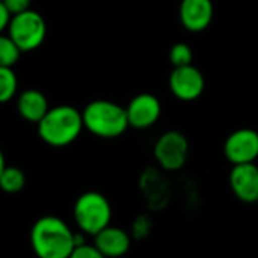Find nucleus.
<instances>
[{
  "mask_svg": "<svg viewBox=\"0 0 258 258\" xmlns=\"http://www.w3.org/2000/svg\"><path fill=\"white\" fill-rule=\"evenodd\" d=\"M31 246L38 258H69L76 246V234L62 219L44 216L32 225Z\"/></svg>",
  "mask_w": 258,
  "mask_h": 258,
  "instance_id": "nucleus-1",
  "label": "nucleus"
},
{
  "mask_svg": "<svg viewBox=\"0 0 258 258\" xmlns=\"http://www.w3.org/2000/svg\"><path fill=\"white\" fill-rule=\"evenodd\" d=\"M82 129V111H78L70 105L50 108L37 123L40 139L52 148H64L72 145L81 136Z\"/></svg>",
  "mask_w": 258,
  "mask_h": 258,
  "instance_id": "nucleus-2",
  "label": "nucleus"
},
{
  "mask_svg": "<svg viewBox=\"0 0 258 258\" xmlns=\"http://www.w3.org/2000/svg\"><path fill=\"white\" fill-rule=\"evenodd\" d=\"M84 127L100 139H117L129 127L126 108L105 99L90 102L82 111Z\"/></svg>",
  "mask_w": 258,
  "mask_h": 258,
  "instance_id": "nucleus-3",
  "label": "nucleus"
},
{
  "mask_svg": "<svg viewBox=\"0 0 258 258\" xmlns=\"http://www.w3.org/2000/svg\"><path fill=\"white\" fill-rule=\"evenodd\" d=\"M111 204L99 191L82 193L73 207V217L78 228L93 237L111 223Z\"/></svg>",
  "mask_w": 258,
  "mask_h": 258,
  "instance_id": "nucleus-4",
  "label": "nucleus"
},
{
  "mask_svg": "<svg viewBox=\"0 0 258 258\" xmlns=\"http://www.w3.org/2000/svg\"><path fill=\"white\" fill-rule=\"evenodd\" d=\"M46 34V20L34 10L13 16L8 26V35L14 40L22 52H32L38 49L44 43Z\"/></svg>",
  "mask_w": 258,
  "mask_h": 258,
  "instance_id": "nucleus-5",
  "label": "nucleus"
},
{
  "mask_svg": "<svg viewBox=\"0 0 258 258\" xmlns=\"http://www.w3.org/2000/svg\"><path fill=\"white\" fill-rule=\"evenodd\" d=\"M155 161L169 172H176L184 167L188 157V142L178 131L164 133L154 146Z\"/></svg>",
  "mask_w": 258,
  "mask_h": 258,
  "instance_id": "nucleus-6",
  "label": "nucleus"
},
{
  "mask_svg": "<svg viewBox=\"0 0 258 258\" xmlns=\"http://www.w3.org/2000/svg\"><path fill=\"white\" fill-rule=\"evenodd\" d=\"M223 152L232 166L255 163L258 158V133L249 127L237 129L225 140Z\"/></svg>",
  "mask_w": 258,
  "mask_h": 258,
  "instance_id": "nucleus-7",
  "label": "nucleus"
},
{
  "mask_svg": "<svg viewBox=\"0 0 258 258\" xmlns=\"http://www.w3.org/2000/svg\"><path fill=\"white\" fill-rule=\"evenodd\" d=\"M169 88L176 99L182 102H191L204 93L205 79L193 64L173 67L169 78Z\"/></svg>",
  "mask_w": 258,
  "mask_h": 258,
  "instance_id": "nucleus-8",
  "label": "nucleus"
},
{
  "mask_svg": "<svg viewBox=\"0 0 258 258\" xmlns=\"http://www.w3.org/2000/svg\"><path fill=\"white\" fill-rule=\"evenodd\" d=\"M129 127L146 129L157 123L161 115V103L158 97L149 93L137 94L126 106Z\"/></svg>",
  "mask_w": 258,
  "mask_h": 258,
  "instance_id": "nucleus-9",
  "label": "nucleus"
},
{
  "mask_svg": "<svg viewBox=\"0 0 258 258\" xmlns=\"http://www.w3.org/2000/svg\"><path fill=\"white\" fill-rule=\"evenodd\" d=\"M229 185L238 201L244 204L258 202V167L255 163L232 166Z\"/></svg>",
  "mask_w": 258,
  "mask_h": 258,
  "instance_id": "nucleus-10",
  "label": "nucleus"
},
{
  "mask_svg": "<svg viewBox=\"0 0 258 258\" xmlns=\"http://www.w3.org/2000/svg\"><path fill=\"white\" fill-rule=\"evenodd\" d=\"M214 16L211 0H181L179 20L190 32L205 31Z\"/></svg>",
  "mask_w": 258,
  "mask_h": 258,
  "instance_id": "nucleus-11",
  "label": "nucleus"
},
{
  "mask_svg": "<svg viewBox=\"0 0 258 258\" xmlns=\"http://www.w3.org/2000/svg\"><path fill=\"white\" fill-rule=\"evenodd\" d=\"M94 246L106 258H118L131 247V237L121 228L108 225L94 235Z\"/></svg>",
  "mask_w": 258,
  "mask_h": 258,
  "instance_id": "nucleus-12",
  "label": "nucleus"
},
{
  "mask_svg": "<svg viewBox=\"0 0 258 258\" xmlns=\"http://www.w3.org/2000/svg\"><path fill=\"white\" fill-rule=\"evenodd\" d=\"M49 109L46 96L38 90H25L17 99V111L26 121L38 123Z\"/></svg>",
  "mask_w": 258,
  "mask_h": 258,
  "instance_id": "nucleus-13",
  "label": "nucleus"
},
{
  "mask_svg": "<svg viewBox=\"0 0 258 258\" xmlns=\"http://www.w3.org/2000/svg\"><path fill=\"white\" fill-rule=\"evenodd\" d=\"M26 184V176L22 169L16 166H7L0 175V190L5 193H19Z\"/></svg>",
  "mask_w": 258,
  "mask_h": 258,
  "instance_id": "nucleus-14",
  "label": "nucleus"
},
{
  "mask_svg": "<svg viewBox=\"0 0 258 258\" xmlns=\"http://www.w3.org/2000/svg\"><path fill=\"white\" fill-rule=\"evenodd\" d=\"M17 88L19 81L13 67H0V103L10 102L17 94Z\"/></svg>",
  "mask_w": 258,
  "mask_h": 258,
  "instance_id": "nucleus-15",
  "label": "nucleus"
},
{
  "mask_svg": "<svg viewBox=\"0 0 258 258\" xmlns=\"http://www.w3.org/2000/svg\"><path fill=\"white\" fill-rule=\"evenodd\" d=\"M22 50L10 35L0 34V67H14Z\"/></svg>",
  "mask_w": 258,
  "mask_h": 258,
  "instance_id": "nucleus-16",
  "label": "nucleus"
},
{
  "mask_svg": "<svg viewBox=\"0 0 258 258\" xmlns=\"http://www.w3.org/2000/svg\"><path fill=\"white\" fill-rule=\"evenodd\" d=\"M169 59L173 67H182V66H190L193 61V52L191 47L185 43H176L170 47L169 52Z\"/></svg>",
  "mask_w": 258,
  "mask_h": 258,
  "instance_id": "nucleus-17",
  "label": "nucleus"
},
{
  "mask_svg": "<svg viewBox=\"0 0 258 258\" xmlns=\"http://www.w3.org/2000/svg\"><path fill=\"white\" fill-rule=\"evenodd\" d=\"M69 258H106V256L94 246V243L93 244L81 243V244L75 246V249Z\"/></svg>",
  "mask_w": 258,
  "mask_h": 258,
  "instance_id": "nucleus-18",
  "label": "nucleus"
},
{
  "mask_svg": "<svg viewBox=\"0 0 258 258\" xmlns=\"http://www.w3.org/2000/svg\"><path fill=\"white\" fill-rule=\"evenodd\" d=\"M4 4L8 8V11L11 13V16H16V14H22V13L31 10L32 0H4Z\"/></svg>",
  "mask_w": 258,
  "mask_h": 258,
  "instance_id": "nucleus-19",
  "label": "nucleus"
},
{
  "mask_svg": "<svg viewBox=\"0 0 258 258\" xmlns=\"http://www.w3.org/2000/svg\"><path fill=\"white\" fill-rule=\"evenodd\" d=\"M11 19H13L11 13L8 11V8L5 7L4 2H0V34H4L8 29Z\"/></svg>",
  "mask_w": 258,
  "mask_h": 258,
  "instance_id": "nucleus-20",
  "label": "nucleus"
},
{
  "mask_svg": "<svg viewBox=\"0 0 258 258\" xmlns=\"http://www.w3.org/2000/svg\"><path fill=\"white\" fill-rule=\"evenodd\" d=\"M7 167V161H5V155L2 152V149H0V175H2V172L5 170Z\"/></svg>",
  "mask_w": 258,
  "mask_h": 258,
  "instance_id": "nucleus-21",
  "label": "nucleus"
},
{
  "mask_svg": "<svg viewBox=\"0 0 258 258\" xmlns=\"http://www.w3.org/2000/svg\"><path fill=\"white\" fill-rule=\"evenodd\" d=\"M0 2H4V0H0Z\"/></svg>",
  "mask_w": 258,
  "mask_h": 258,
  "instance_id": "nucleus-22",
  "label": "nucleus"
},
{
  "mask_svg": "<svg viewBox=\"0 0 258 258\" xmlns=\"http://www.w3.org/2000/svg\"><path fill=\"white\" fill-rule=\"evenodd\" d=\"M256 204H258V202H256Z\"/></svg>",
  "mask_w": 258,
  "mask_h": 258,
  "instance_id": "nucleus-23",
  "label": "nucleus"
}]
</instances>
